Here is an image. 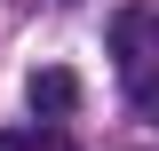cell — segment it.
Segmentation results:
<instances>
[{"mask_svg":"<svg viewBox=\"0 0 159 151\" xmlns=\"http://www.w3.org/2000/svg\"><path fill=\"white\" fill-rule=\"evenodd\" d=\"M111 64L135 112H159V8H119L111 16Z\"/></svg>","mask_w":159,"mask_h":151,"instance_id":"1","label":"cell"},{"mask_svg":"<svg viewBox=\"0 0 159 151\" xmlns=\"http://www.w3.org/2000/svg\"><path fill=\"white\" fill-rule=\"evenodd\" d=\"M24 95H32V112H40V119H64V112H80V80L64 72V64H40Z\"/></svg>","mask_w":159,"mask_h":151,"instance_id":"2","label":"cell"},{"mask_svg":"<svg viewBox=\"0 0 159 151\" xmlns=\"http://www.w3.org/2000/svg\"><path fill=\"white\" fill-rule=\"evenodd\" d=\"M0 151H80L72 135H56V127H8L0 135Z\"/></svg>","mask_w":159,"mask_h":151,"instance_id":"3","label":"cell"}]
</instances>
